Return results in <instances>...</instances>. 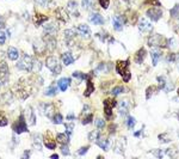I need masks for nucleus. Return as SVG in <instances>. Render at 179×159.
Masks as SVG:
<instances>
[{
    "instance_id": "1",
    "label": "nucleus",
    "mask_w": 179,
    "mask_h": 159,
    "mask_svg": "<svg viewBox=\"0 0 179 159\" xmlns=\"http://www.w3.org/2000/svg\"><path fill=\"white\" fill-rule=\"evenodd\" d=\"M32 67H33V59L30 55H23L22 59L18 61L17 68L20 71H25V72H32Z\"/></svg>"
},
{
    "instance_id": "2",
    "label": "nucleus",
    "mask_w": 179,
    "mask_h": 159,
    "mask_svg": "<svg viewBox=\"0 0 179 159\" xmlns=\"http://www.w3.org/2000/svg\"><path fill=\"white\" fill-rule=\"evenodd\" d=\"M46 65L47 67L52 71L53 74H60L61 73V65H60V61L58 58L55 56H48L47 60H46Z\"/></svg>"
},
{
    "instance_id": "3",
    "label": "nucleus",
    "mask_w": 179,
    "mask_h": 159,
    "mask_svg": "<svg viewBox=\"0 0 179 159\" xmlns=\"http://www.w3.org/2000/svg\"><path fill=\"white\" fill-rule=\"evenodd\" d=\"M12 129L14 130L16 134H22V133H25L28 132V126H27V121H25V117L24 115H20L19 119L16 121V123L12 126Z\"/></svg>"
},
{
    "instance_id": "4",
    "label": "nucleus",
    "mask_w": 179,
    "mask_h": 159,
    "mask_svg": "<svg viewBox=\"0 0 179 159\" xmlns=\"http://www.w3.org/2000/svg\"><path fill=\"white\" fill-rule=\"evenodd\" d=\"M116 105H117V103H116V99H114V98H108L104 100V114L108 119L112 117V109Z\"/></svg>"
},
{
    "instance_id": "5",
    "label": "nucleus",
    "mask_w": 179,
    "mask_h": 159,
    "mask_svg": "<svg viewBox=\"0 0 179 159\" xmlns=\"http://www.w3.org/2000/svg\"><path fill=\"white\" fill-rule=\"evenodd\" d=\"M147 16H148L152 21L156 22V21H159L160 17L162 16V11H161V8L153 7V8H149L148 11H147Z\"/></svg>"
},
{
    "instance_id": "6",
    "label": "nucleus",
    "mask_w": 179,
    "mask_h": 159,
    "mask_svg": "<svg viewBox=\"0 0 179 159\" xmlns=\"http://www.w3.org/2000/svg\"><path fill=\"white\" fill-rule=\"evenodd\" d=\"M77 32L83 37V38H90L91 37V29L86 24H80L77 28Z\"/></svg>"
},
{
    "instance_id": "7",
    "label": "nucleus",
    "mask_w": 179,
    "mask_h": 159,
    "mask_svg": "<svg viewBox=\"0 0 179 159\" xmlns=\"http://www.w3.org/2000/svg\"><path fill=\"white\" fill-rule=\"evenodd\" d=\"M66 10H67V12L71 13V14H74V16H77V17L79 16V12H78V2L74 1V0L68 1Z\"/></svg>"
},
{
    "instance_id": "8",
    "label": "nucleus",
    "mask_w": 179,
    "mask_h": 159,
    "mask_svg": "<svg viewBox=\"0 0 179 159\" xmlns=\"http://www.w3.org/2000/svg\"><path fill=\"white\" fill-rule=\"evenodd\" d=\"M42 108H43V111H44V115L46 116H48L49 119H52L54 116V114H55V107H54V104L47 103V104H43Z\"/></svg>"
},
{
    "instance_id": "9",
    "label": "nucleus",
    "mask_w": 179,
    "mask_h": 159,
    "mask_svg": "<svg viewBox=\"0 0 179 159\" xmlns=\"http://www.w3.org/2000/svg\"><path fill=\"white\" fill-rule=\"evenodd\" d=\"M58 31H59V27L55 23H49V24H46L44 25V32L48 33V35L55 36V33Z\"/></svg>"
},
{
    "instance_id": "10",
    "label": "nucleus",
    "mask_w": 179,
    "mask_h": 159,
    "mask_svg": "<svg viewBox=\"0 0 179 159\" xmlns=\"http://www.w3.org/2000/svg\"><path fill=\"white\" fill-rule=\"evenodd\" d=\"M32 144H33V147L36 150H38V151L42 150V136H41V134H38V133L32 134Z\"/></svg>"
},
{
    "instance_id": "11",
    "label": "nucleus",
    "mask_w": 179,
    "mask_h": 159,
    "mask_svg": "<svg viewBox=\"0 0 179 159\" xmlns=\"http://www.w3.org/2000/svg\"><path fill=\"white\" fill-rule=\"evenodd\" d=\"M7 77H8V66L5 61H1L0 62V79L5 81Z\"/></svg>"
},
{
    "instance_id": "12",
    "label": "nucleus",
    "mask_w": 179,
    "mask_h": 159,
    "mask_svg": "<svg viewBox=\"0 0 179 159\" xmlns=\"http://www.w3.org/2000/svg\"><path fill=\"white\" fill-rule=\"evenodd\" d=\"M128 66H129V61H128V60H127V61H118V62L116 64V72L122 75L124 72L128 71Z\"/></svg>"
},
{
    "instance_id": "13",
    "label": "nucleus",
    "mask_w": 179,
    "mask_h": 159,
    "mask_svg": "<svg viewBox=\"0 0 179 159\" xmlns=\"http://www.w3.org/2000/svg\"><path fill=\"white\" fill-rule=\"evenodd\" d=\"M149 46H162V37L160 35H152L148 40Z\"/></svg>"
},
{
    "instance_id": "14",
    "label": "nucleus",
    "mask_w": 179,
    "mask_h": 159,
    "mask_svg": "<svg viewBox=\"0 0 179 159\" xmlns=\"http://www.w3.org/2000/svg\"><path fill=\"white\" fill-rule=\"evenodd\" d=\"M139 29H140L141 31H143V32L150 31V30H152V24L149 23L147 19L142 18V19L139 22Z\"/></svg>"
},
{
    "instance_id": "15",
    "label": "nucleus",
    "mask_w": 179,
    "mask_h": 159,
    "mask_svg": "<svg viewBox=\"0 0 179 159\" xmlns=\"http://www.w3.org/2000/svg\"><path fill=\"white\" fill-rule=\"evenodd\" d=\"M25 117V116H24ZM25 121L29 123L30 126H33L36 123V117H35V114L32 111L31 108H28L27 109V117H25Z\"/></svg>"
},
{
    "instance_id": "16",
    "label": "nucleus",
    "mask_w": 179,
    "mask_h": 159,
    "mask_svg": "<svg viewBox=\"0 0 179 159\" xmlns=\"http://www.w3.org/2000/svg\"><path fill=\"white\" fill-rule=\"evenodd\" d=\"M7 56H8V59L10 60H17L18 58H19V52H18V49L17 48H14V47H10L8 49H7Z\"/></svg>"
},
{
    "instance_id": "17",
    "label": "nucleus",
    "mask_w": 179,
    "mask_h": 159,
    "mask_svg": "<svg viewBox=\"0 0 179 159\" xmlns=\"http://www.w3.org/2000/svg\"><path fill=\"white\" fill-rule=\"evenodd\" d=\"M69 84H71V79L69 78H61L58 81V86H59V89L61 91H66L68 89Z\"/></svg>"
},
{
    "instance_id": "18",
    "label": "nucleus",
    "mask_w": 179,
    "mask_h": 159,
    "mask_svg": "<svg viewBox=\"0 0 179 159\" xmlns=\"http://www.w3.org/2000/svg\"><path fill=\"white\" fill-rule=\"evenodd\" d=\"M56 140H58V142H60L61 145H68V142H69V135H68L67 133H66V134H63V133H58Z\"/></svg>"
},
{
    "instance_id": "19",
    "label": "nucleus",
    "mask_w": 179,
    "mask_h": 159,
    "mask_svg": "<svg viewBox=\"0 0 179 159\" xmlns=\"http://www.w3.org/2000/svg\"><path fill=\"white\" fill-rule=\"evenodd\" d=\"M61 59H62V62L66 65V66H69V65H72L73 62H74V58L72 56V54H71L69 52L63 53Z\"/></svg>"
},
{
    "instance_id": "20",
    "label": "nucleus",
    "mask_w": 179,
    "mask_h": 159,
    "mask_svg": "<svg viewBox=\"0 0 179 159\" xmlns=\"http://www.w3.org/2000/svg\"><path fill=\"white\" fill-rule=\"evenodd\" d=\"M91 22L96 25H103L104 24V18L99 13H93L91 16Z\"/></svg>"
},
{
    "instance_id": "21",
    "label": "nucleus",
    "mask_w": 179,
    "mask_h": 159,
    "mask_svg": "<svg viewBox=\"0 0 179 159\" xmlns=\"http://www.w3.org/2000/svg\"><path fill=\"white\" fill-rule=\"evenodd\" d=\"M112 24H114V29H115V30L121 31V30L123 29V19H122V17H121V16H116V17L114 18Z\"/></svg>"
},
{
    "instance_id": "22",
    "label": "nucleus",
    "mask_w": 179,
    "mask_h": 159,
    "mask_svg": "<svg viewBox=\"0 0 179 159\" xmlns=\"http://www.w3.org/2000/svg\"><path fill=\"white\" fill-rule=\"evenodd\" d=\"M63 35H64L66 42H67V43H71V41L75 37V30H73V29H67V30H64Z\"/></svg>"
},
{
    "instance_id": "23",
    "label": "nucleus",
    "mask_w": 179,
    "mask_h": 159,
    "mask_svg": "<svg viewBox=\"0 0 179 159\" xmlns=\"http://www.w3.org/2000/svg\"><path fill=\"white\" fill-rule=\"evenodd\" d=\"M145 58H146V50H145L143 48H141V49L136 53V55H135V61H136L137 64H141V62L145 60Z\"/></svg>"
},
{
    "instance_id": "24",
    "label": "nucleus",
    "mask_w": 179,
    "mask_h": 159,
    "mask_svg": "<svg viewBox=\"0 0 179 159\" xmlns=\"http://www.w3.org/2000/svg\"><path fill=\"white\" fill-rule=\"evenodd\" d=\"M160 58H161V52L159 49H153L152 50V61H153L154 66L158 64V61H159Z\"/></svg>"
},
{
    "instance_id": "25",
    "label": "nucleus",
    "mask_w": 179,
    "mask_h": 159,
    "mask_svg": "<svg viewBox=\"0 0 179 159\" xmlns=\"http://www.w3.org/2000/svg\"><path fill=\"white\" fill-rule=\"evenodd\" d=\"M56 94H58V87L54 86V85L49 86V87L46 90V92H44V95L48 96V97H53V96H55Z\"/></svg>"
},
{
    "instance_id": "26",
    "label": "nucleus",
    "mask_w": 179,
    "mask_h": 159,
    "mask_svg": "<svg viewBox=\"0 0 179 159\" xmlns=\"http://www.w3.org/2000/svg\"><path fill=\"white\" fill-rule=\"evenodd\" d=\"M109 71H110V65L104 64V62H102L96 69V72H103V73H108Z\"/></svg>"
},
{
    "instance_id": "27",
    "label": "nucleus",
    "mask_w": 179,
    "mask_h": 159,
    "mask_svg": "<svg viewBox=\"0 0 179 159\" xmlns=\"http://www.w3.org/2000/svg\"><path fill=\"white\" fill-rule=\"evenodd\" d=\"M93 91H94V86H93V84H92L91 79L87 77V89L85 90V94H84V95L86 96V97H89V96H91V94H92Z\"/></svg>"
},
{
    "instance_id": "28",
    "label": "nucleus",
    "mask_w": 179,
    "mask_h": 159,
    "mask_svg": "<svg viewBox=\"0 0 179 159\" xmlns=\"http://www.w3.org/2000/svg\"><path fill=\"white\" fill-rule=\"evenodd\" d=\"M46 21H48V17L47 16H43V14H36V18H35V23H36V25L38 27V25H41L43 22H46Z\"/></svg>"
},
{
    "instance_id": "29",
    "label": "nucleus",
    "mask_w": 179,
    "mask_h": 159,
    "mask_svg": "<svg viewBox=\"0 0 179 159\" xmlns=\"http://www.w3.org/2000/svg\"><path fill=\"white\" fill-rule=\"evenodd\" d=\"M96 144H97L100 148H103L104 151H106L108 147H109V142H108V140H100V138H99L98 140H96Z\"/></svg>"
},
{
    "instance_id": "30",
    "label": "nucleus",
    "mask_w": 179,
    "mask_h": 159,
    "mask_svg": "<svg viewBox=\"0 0 179 159\" xmlns=\"http://www.w3.org/2000/svg\"><path fill=\"white\" fill-rule=\"evenodd\" d=\"M100 138V133H99V130H92L91 133L89 134V139L91 141H96V140H98Z\"/></svg>"
},
{
    "instance_id": "31",
    "label": "nucleus",
    "mask_w": 179,
    "mask_h": 159,
    "mask_svg": "<svg viewBox=\"0 0 179 159\" xmlns=\"http://www.w3.org/2000/svg\"><path fill=\"white\" fill-rule=\"evenodd\" d=\"M52 120H53V122L55 123V125H60V123H62V115L60 114V113H55L54 114V116L52 117Z\"/></svg>"
},
{
    "instance_id": "32",
    "label": "nucleus",
    "mask_w": 179,
    "mask_h": 159,
    "mask_svg": "<svg viewBox=\"0 0 179 159\" xmlns=\"http://www.w3.org/2000/svg\"><path fill=\"white\" fill-rule=\"evenodd\" d=\"M94 5V0H83V7L85 10H91Z\"/></svg>"
},
{
    "instance_id": "33",
    "label": "nucleus",
    "mask_w": 179,
    "mask_h": 159,
    "mask_svg": "<svg viewBox=\"0 0 179 159\" xmlns=\"http://www.w3.org/2000/svg\"><path fill=\"white\" fill-rule=\"evenodd\" d=\"M128 100H123L122 103H121V108H119V111H121V114L123 115V114H127L128 113Z\"/></svg>"
},
{
    "instance_id": "34",
    "label": "nucleus",
    "mask_w": 179,
    "mask_h": 159,
    "mask_svg": "<svg viewBox=\"0 0 179 159\" xmlns=\"http://www.w3.org/2000/svg\"><path fill=\"white\" fill-rule=\"evenodd\" d=\"M44 146H46V147H48L49 150H54V148L56 147V144H55L54 141H52L50 139H49V140H48V139H46V140H44Z\"/></svg>"
},
{
    "instance_id": "35",
    "label": "nucleus",
    "mask_w": 179,
    "mask_h": 159,
    "mask_svg": "<svg viewBox=\"0 0 179 159\" xmlns=\"http://www.w3.org/2000/svg\"><path fill=\"white\" fill-rule=\"evenodd\" d=\"M125 123H127V126H128L129 128H134V126H135V123H136V121H135V119H134L133 116H129V117L127 119Z\"/></svg>"
},
{
    "instance_id": "36",
    "label": "nucleus",
    "mask_w": 179,
    "mask_h": 159,
    "mask_svg": "<svg viewBox=\"0 0 179 159\" xmlns=\"http://www.w3.org/2000/svg\"><path fill=\"white\" fill-rule=\"evenodd\" d=\"M122 92H124V87H123V86H116V87H114L112 91H111V94L114 96H117V95H119V94H122Z\"/></svg>"
},
{
    "instance_id": "37",
    "label": "nucleus",
    "mask_w": 179,
    "mask_h": 159,
    "mask_svg": "<svg viewBox=\"0 0 179 159\" xmlns=\"http://www.w3.org/2000/svg\"><path fill=\"white\" fill-rule=\"evenodd\" d=\"M73 77H74V78H78V79H80V80H83V79H87L89 75L83 74L81 72H74V73H73Z\"/></svg>"
},
{
    "instance_id": "38",
    "label": "nucleus",
    "mask_w": 179,
    "mask_h": 159,
    "mask_svg": "<svg viewBox=\"0 0 179 159\" xmlns=\"http://www.w3.org/2000/svg\"><path fill=\"white\" fill-rule=\"evenodd\" d=\"M42 65H41V61H37V60H33V67H32V72H38L41 69Z\"/></svg>"
},
{
    "instance_id": "39",
    "label": "nucleus",
    "mask_w": 179,
    "mask_h": 159,
    "mask_svg": "<svg viewBox=\"0 0 179 159\" xmlns=\"http://www.w3.org/2000/svg\"><path fill=\"white\" fill-rule=\"evenodd\" d=\"M35 2H36V4H38L39 6H43V7H48V6H49V4H50V1H49V0H35Z\"/></svg>"
},
{
    "instance_id": "40",
    "label": "nucleus",
    "mask_w": 179,
    "mask_h": 159,
    "mask_svg": "<svg viewBox=\"0 0 179 159\" xmlns=\"http://www.w3.org/2000/svg\"><path fill=\"white\" fill-rule=\"evenodd\" d=\"M64 127H66V133L68 134V135H71L72 134V132H73V128H74V125L73 123H66L64 125Z\"/></svg>"
},
{
    "instance_id": "41",
    "label": "nucleus",
    "mask_w": 179,
    "mask_h": 159,
    "mask_svg": "<svg viewBox=\"0 0 179 159\" xmlns=\"http://www.w3.org/2000/svg\"><path fill=\"white\" fill-rule=\"evenodd\" d=\"M7 126V119L0 113V127H5Z\"/></svg>"
},
{
    "instance_id": "42",
    "label": "nucleus",
    "mask_w": 179,
    "mask_h": 159,
    "mask_svg": "<svg viewBox=\"0 0 179 159\" xmlns=\"http://www.w3.org/2000/svg\"><path fill=\"white\" fill-rule=\"evenodd\" d=\"M96 126L98 128H104L105 127V121L102 120V119H97L96 120Z\"/></svg>"
},
{
    "instance_id": "43",
    "label": "nucleus",
    "mask_w": 179,
    "mask_h": 159,
    "mask_svg": "<svg viewBox=\"0 0 179 159\" xmlns=\"http://www.w3.org/2000/svg\"><path fill=\"white\" fill-rule=\"evenodd\" d=\"M6 37H7V35L0 29V44H4V43H5Z\"/></svg>"
},
{
    "instance_id": "44",
    "label": "nucleus",
    "mask_w": 179,
    "mask_h": 159,
    "mask_svg": "<svg viewBox=\"0 0 179 159\" xmlns=\"http://www.w3.org/2000/svg\"><path fill=\"white\" fill-rule=\"evenodd\" d=\"M61 152H62V154L68 156V154H69V148H68V146H67V145H62V146H61Z\"/></svg>"
},
{
    "instance_id": "45",
    "label": "nucleus",
    "mask_w": 179,
    "mask_h": 159,
    "mask_svg": "<svg viewBox=\"0 0 179 159\" xmlns=\"http://www.w3.org/2000/svg\"><path fill=\"white\" fill-rule=\"evenodd\" d=\"M99 1V4H100V6L103 7V8H108L109 7V4H110V0H98Z\"/></svg>"
},
{
    "instance_id": "46",
    "label": "nucleus",
    "mask_w": 179,
    "mask_h": 159,
    "mask_svg": "<svg viewBox=\"0 0 179 159\" xmlns=\"http://www.w3.org/2000/svg\"><path fill=\"white\" fill-rule=\"evenodd\" d=\"M122 77H123V80H124V83L129 81V80H130V73H129V71L124 72V73L122 74Z\"/></svg>"
},
{
    "instance_id": "47",
    "label": "nucleus",
    "mask_w": 179,
    "mask_h": 159,
    "mask_svg": "<svg viewBox=\"0 0 179 159\" xmlns=\"http://www.w3.org/2000/svg\"><path fill=\"white\" fill-rule=\"evenodd\" d=\"M89 148H90V146H86V147H81V148L78 151V154H79V156H84V154H85V153L89 151Z\"/></svg>"
},
{
    "instance_id": "48",
    "label": "nucleus",
    "mask_w": 179,
    "mask_h": 159,
    "mask_svg": "<svg viewBox=\"0 0 179 159\" xmlns=\"http://www.w3.org/2000/svg\"><path fill=\"white\" fill-rule=\"evenodd\" d=\"M92 119H93V116H92L91 114H90V115H87V117H85V119L83 120V125H89Z\"/></svg>"
},
{
    "instance_id": "49",
    "label": "nucleus",
    "mask_w": 179,
    "mask_h": 159,
    "mask_svg": "<svg viewBox=\"0 0 179 159\" xmlns=\"http://www.w3.org/2000/svg\"><path fill=\"white\" fill-rule=\"evenodd\" d=\"M30 154H31V152H30L29 150H27L24 152V154H23V158H28V157H30Z\"/></svg>"
},
{
    "instance_id": "50",
    "label": "nucleus",
    "mask_w": 179,
    "mask_h": 159,
    "mask_svg": "<svg viewBox=\"0 0 179 159\" xmlns=\"http://www.w3.org/2000/svg\"><path fill=\"white\" fill-rule=\"evenodd\" d=\"M4 27H5V22H4L2 18H0V29H2Z\"/></svg>"
},
{
    "instance_id": "51",
    "label": "nucleus",
    "mask_w": 179,
    "mask_h": 159,
    "mask_svg": "<svg viewBox=\"0 0 179 159\" xmlns=\"http://www.w3.org/2000/svg\"><path fill=\"white\" fill-rule=\"evenodd\" d=\"M74 119H75V117H74V115H72V114L67 116V120H74Z\"/></svg>"
},
{
    "instance_id": "52",
    "label": "nucleus",
    "mask_w": 179,
    "mask_h": 159,
    "mask_svg": "<svg viewBox=\"0 0 179 159\" xmlns=\"http://www.w3.org/2000/svg\"><path fill=\"white\" fill-rule=\"evenodd\" d=\"M50 158L53 159H59V154H52V157Z\"/></svg>"
},
{
    "instance_id": "53",
    "label": "nucleus",
    "mask_w": 179,
    "mask_h": 159,
    "mask_svg": "<svg viewBox=\"0 0 179 159\" xmlns=\"http://www.w3.org/2000/svg\"><path fill=\"white\" fill-rule=\"evenodd\" d=\"M114 128H116V126H114V125H111V127H110V129H111V130H110V132H111V133H112V132H114Z\"/></svg>"
},
{
    "instance_id": "54",
    "label": "nucleus",
    "mask_w": 179,
    "mask_h": 159,
    "mask_svg": "<svg viewBox=\"0 0 179 159\" xmlns=\"http://www.w3.org/2000/svg\"><path fill=\"white\" fill-rule=\"evenodd\" d=\"M178 96H179V89H178Z\"/></svg>"
}]
</instances>
